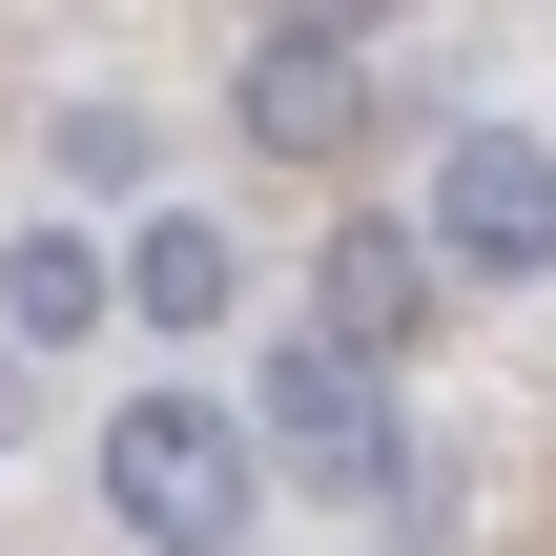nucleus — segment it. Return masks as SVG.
Instances as JSON below:
<instances>
[{
    "mask_svg": "<svg viewBox=\"0 0 556 556\" xmlns=\"http://www.w3.org/2000/svg\"><path fill=\"white\" fill-rule=\"evenodd\" d=\"M248 475H268V433L206 413V392H124V413H103V495H124V536H165V556H227L248 536V516H268Z\"/></svg>",
    "mask_w": 556,
    "mask_h": 556,
    "instance_id": "1",
    "label": "nucleus"
},
{
    "mask_svg": "<svg viewBox=\"0 0 556 556\" xmlns=\"http://www.w3.org/2000/svg\"><path fill=\"white\" fill-rule=\"evenodd\" d=\"M248 433L309 475V495H413V433H392V392H371V351H330V330H289L268 351V392H248Z\"/></svg>",
    "mask_w": 556,
    "mask_h": 556,
    "instance_id": "2",
    "label": "nucleus"
},
{
    "mask_svg": "<svg viewBox=\"0 0 556 556\" xmlns=\"http://www.w3.org/2000/svg\"><path fill=\"white\" fill-rule=\"evenodd\" d=\"M433 268H556V144L536 124H454V165H433Z\"/></svg>",
    "mask_w": 556,
    "mask_h": 556,
    "instance_id": "3",
    "label": "nucleus"
},
{
    "mask_svg": "<svg viewBox=\"0 0 556 556\" xmlns=\"http://www.w3.org/2000/svg\"><path fill=\"white\" fill-rule=\"evenodd\" d=\"M351 124H371V62H351L330 21H268V62H248V144H268V165H351Z\"/></svg>",
    "mask_w": 556,
    "mask_h": 556,
    "instance_id": "4",
    "label": "nucleus"
},
{
    "mask_svg": "<svg viewBox=\"0 0 556 556\" xmlns=\"http://www.w3.org/2000/svg\"><path fill=\"white\" fill-rule=\"evenodd\" d=\"M309 309H330V351H413V309H433V227H330Z\"/></svg>",
    "mask_w": 556,
    "mask_h": 556,
    "instance_id": "5",
    "label": "nucleus"
},
{
    "mask_svg": "<svg viewBox=\"0 0 556 556\" xmlns=\"http://www.w3.org/2000/svg\"><path fill=\"white\" fill-rule=\"evenodd\" d=\"M124 309H144V330H206V309H227V227H144V248H124Z\"/></svg>",
    "mask_w": 556,
    "mask_h": 556,
    "instance_id": "6",
    "label": "nucleus"
},
{
    "mask_svg": "<svg viewBox=\"0 0 556 556\" xmlns=\"http://www.w3.org/2000/svg\"><path fill=\"white\" fill-rule=\"evenodd\" d=\"M103 289H124V268H103V248H62V227H41V248H21V268H0V330H21V351H41V330H103Z\"/></svg>",
    "mask_w": 556,
    "mask_h": 556,
    "instance_id": "7",
    "label": "nucleus"
},
{
    "mask_svg": "<svg viewBox=\"0 0 556 556\" xmlns=\"http://www.w3.org/2000/svg\"><path fill=\"white\" fill-rule=\"evenodd\" d=\"M268 21H330V41H371V0H268Z\"/></svg>",
    "mask_w": 556,
    "mask_h": 556,
    "instance_id": "8",
    "label": "nucleus"
},
{
    "mask_svg": "<svg viewBox=\"0 0 556 556\" xmlns=\"http://www.w3.org/2000/svg\"><path fill=\"white\" fill-rule=\"evenodd\" d=\"M0 454H21V351H0Z\"/></svg>",
    "mask_w": 556,
    "mask_h": 556,
    "instance_id": "9",
    "label": "nucleus"
}]
</instances>
